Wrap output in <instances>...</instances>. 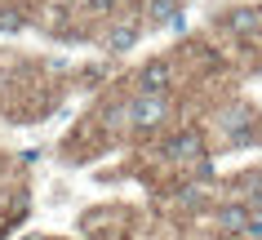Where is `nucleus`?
I'll list each match as a JSON object with an SVG mask.
<instances>
[{
    "instance_id": "nucleus-1",
    "label": "nucleus",
    "mask_w": 262,
    "mask_h": 240,
    "mask_svg": "<svg viewBox=\"0 0 262 240\" xmlns=\"http://www.w3.org/2000/svg\"><path fill=\"white\" fill-rule=\"evenodd\" d=\"M165 98H160V94H138V98H134V107H129V116H134V129H142V134H147V129H160V120H165Z\"/></svg>"
},
{
    "instance_id": "nucleus-2",
    "label": "nucleus",
    "mask_w": 262,
    "mask_h": 240,
    "mask_svg": "<svg viewBox=\"0 0 262 240\" xmlns=\"http://www.w3.org/2000/svg\"><path fill=\"white\" fill-rule=\"evenodd\" d=\"M218 223H222V231H227V236H262V223L245 209V205H222Z\"/></svg>"
},
{
    "instance_id": "nucleus-3",
    "label": "nucleus",
    "mask_w": 262,
    "mask_h": 240,
    "mask_svg": "<svg viewBox=\"0 0 262 240\" xmlns=\"http://www.w3.org/2000/svg\"><path fill=\"white\" fill-rule=\"evenodd\" d=\"M165 156L169 160H182V165H187V160H200V156H205V138H200L195 129H182V134H173V138L165 142Z\"/></svg>"
},
{
    "instance_id": "nucleus-4",
    "label": "nucleus",
    "mask_w": 262,
    "mask_h": 240,
    "mask_svg": "<svg viewBox=\"0 0 262 240\" xmlns=\"http://www.w3.org/2000/svg\"><path fill=\"white\" fill-rule=\"evenodd\" d=\"M222 134H227V142H253V134H258V125H253V112H249V107H235V112H227V120H222Z\"/></svg>"
},
{
    "instance_id": "nucleus-5",
    "label": "nucleus",
    "mask_w": 262,
    "mask_h": 240,
    "mask_svg": "<svg viewBox=\"0 0 262 240\" xmlns=\"http://www.w3.org/2000/svg\"><path fill=\"white\" fill-rule=\"evenodd\" d=\"M165 85H169V62H151L142 71V94H160Z\"/></svg>"
},
{
    "instance_id": "nucleus-6",
    "label": "nucleus",
    "mask_w": 262,
    "mask_h": 240,
    "mask_svg": "<svg viewBox=\"0 0 262 240\" xmlns=\"http://www.w3.org/2000/svg\"><path fill=\"white\" fill-rule=\"evenodd\" d=\"M227 27L240 31V36H249V31H258V27H262V14H253V9H240V14L227 18Z\"/></svg>"
},
{
    "instance_id": "nucleus-7",
    "label": "nucleus",
    "mask_w": 262,
    "mask_h": 240,
    "mask_svg": "<svg viewBox=\"0 0 262 240\" xmlns=\"http://www.w3.org/2000/svg\"><path fill=\"white\" fill-rule=\"evenodd\" d=\"M134 40H138V23H120V27H116V31L107 36V45H111V49H129Z\"/></svg>"
},
{
    "instance_id": "nucleus-8",
    "label": "nucleus",
    "mask_w": 262,
    "mask_h": 240,
    "mask_svg": "<svg viewBox=\"0 0 262 240\" xmlns=\"http://www.w3.org/2000/svg\"><path fill=\"white\" fill-rule=\"evenodd\" d=\"M151 18L156 23H178V0H151Z\"/></svg>"
},
{
    "instance_id": "nucleus-9",
    "label": "nucleus",
    "mask_w": 262,
    "mask_h": 240,
    "mask_svg": "<svg viewBox=\"0 0 262 240\" xmlns=\"http://www.w3.org/2000/svg\"><path fill=\"white\" fill-rule=\"evenodd\" d=\"M84 5H89V9H94V14H107V9H116V5H120V0H84Z\"/></svg>"
}]
</instances>
